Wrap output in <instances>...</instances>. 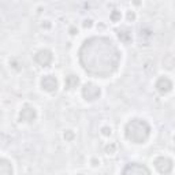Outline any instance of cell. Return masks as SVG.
<instances>
[{"instance_id":"obj_3","label":"cell","mask_w":175,"mask_h":175,"mask_svg":"<svg viewBox=\"0 0 175 175\" xmlns=\"http://www.w3.org/2000/svg\"><path fill=\"white\" fill-rule=\"evenodd\" d=\"M156 89L160 93H163V95L171 92L172 90V81L170 80L167 75H161V77L156 81Z\"/></svg>"},{"instance_id":"obj_8","label":"cell","mask_w":175,"mask_h":175,"mask_svg":"<svg viewBox=\"0 0 175 175\" xmlns=\"http://www.w3.org/2000/svg\"><path fill=\"white\" fill-rule=\"evenodd\" d=\"M127 19H129V21H130V19H131V21H134V19H136V12H134V11H129Z\"/></svg>"},{"instance_id":"obj_4","label":"cell","mask_w":175,"mask_h":175,"mask_svg":"<svg viewBox=\"0 0 175 175\" xmlns=\"http://www.w3.org/2000/svg\"><path fill=\"white\" fill-rule=\"evenodd\" d=\"M36 118H37V112H36V108L33 107H25L19 112L21 122H34Z\"/></svg>"},{"instance_id":"obj_7","label":"cell","mask_w":175,"mask_h":175,"mask_svg":"<svg viewBox=\"0 0 175 175\" xmlns=\"http://www.w3.org/2000/svg\"><path fill=\"white\" fill-rule=\"evenodd\" d=\"M90 164H92V167H98L100 166V159H92Z\"/></svg>"},{"instance_id":"obj_6","label":"cell","mask_w":175,"mask_h":175,"mask_svg":"<svg viewBox=\"0 0 175 175\" xmlns=\"http://www.w3.org/2000/svg\"><path fill=\"white\" fill-rule=\"evenodd\" d=\"M116 151V145L112 142H110L107 146H105V152H107V155H114Z\"/></svg>"},{"instance_id":"obj_5","label":"cell","mask_w":175,"mask_h":175,"mask_svg":"<svg viewBox=\"0 0 175 175\" xmlns=\"http://www.w3.org/2000/svg\"><path fill=\"white\" fill-rule=\"evenodd\" d=\"M111 134H112V129H111L110 126H104V127H101V136L103 137H110Z\"/></svg>"},{"instance_id":"obj_2","label":"cell","mask_w":175,"mask_h":175,"mask_svg":"<svg viewBox=\"0 0 175 175\" xmlns=\"http://www.w3.org/2000/svg\"><path fill=\"white\" fill-rule=\"evenodd\" d=\"M41 88L48 93H54L58 89V80L55 75H44L41 78Z\"/></svg>"},{"instance_id":"obj_1","label":"cell","mask_w":175,"mask_h":175,"mask_svg":"<svg viewBox=\"0 0 175 175\" xmlns=\"http://www.w3.org/2000/svg\"><path fill=\"white\" fill-rule=\"evenodd\" d=\"M82 96L85 100H96V98L100 97V88L93 83H86L82 88Z\"/></svg>"}]
</instances>
